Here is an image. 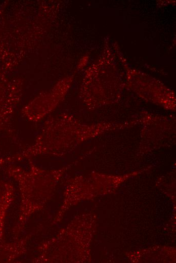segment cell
Here are the masks:
<instances>
[{
    "label": "cell",
    "mask_w": 176,
    "mask_h": 263,
    "mask_svg": "<svg viewBox=\"0 0 176 263\" xmlns=\"http://www.w3.org/2000/svg\"><path fill=\"white\" fill-rule=\"evenodd\" d=\"M93 134L92 128L65 117H51L43 124L34 142L24 152L25 156L56 152Z\"/></svg>",
    "instance_id": "6da1fadb"
},
{
    "label": "cell",
    "mask_w": 176,
    "mask_h": 263,
    "mask_svg": "<svg viewBox=\"0 0 176 263\" xmlns=\"http://www.w3.org/2000/svg\"><path fill=\"white\" fill-rule=\"evenodd\" d=\"M57 86L27 105L23 111L25 118L31 122H38L49 114L60 100L61 92Z\"/></svg>",
    "instance_id": "7a4b0ae2"
}]
</instances>
